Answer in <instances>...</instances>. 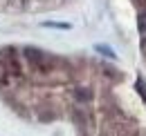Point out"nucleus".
I'll list each match as a JSON object with an SVG mask.
<instances>
[{"label":"nucleus","instance_id":"nucleus-2","mask_svg":"<svg viewBox=\"0 0 146 136\" xmlns=\"http://www.w3.org/2000/svg\"><path fill=\"white\" fill-rule=\"evenodd\" d=\"M94 51H99L101 56H108V58H112V60L117 58V54H115V51L110 49L108 45H94Z\"/></svg>","mask_w":146,"mask_h":136},{"label":"nucleus","instance_id":"nucleus-3","mask_svg":"<svg viewBox=\"0 0 146 136\" xmlns=\"http://www.w3.org/2000/svg\"><path fill=\"white\" fill-rule=\"evenodd\" d=\"M43 27H52V29H72L70 22H52V20H45Z\"/></svg>","mask_w":146,"mask_h":136},{"label":"nucleus","instance_id":"nucleus-5","mask_svg":"<svg viewBox=\"0 0 146 136\" xmlns=\"http://www.w3.org/2000/svg\"><path fill=\"white\" fill-rule=\"evenodd\" d=\"M142 51H144V54H146V36H144V38H142Z\"/></svg>","mask_w":146,"mask_h":136},{"label":"nucleus","instance_id":"nucleus-1","mask_svg":"<svg viewBox=\"0 0 146 136\" xmlns=\"http://www.w3.org/2000/svg\"><path fill=\"white\" fill-rule=\"evenodd\" d=\"M23 56H25V58H27L36 69H40V71H47V69H50V67H47V56H45L43 51H38V49H25V51H23Z\"/></svg>","mask_w":146,"mask_h":136},{"label":"nucleus","instance_id":"nucleus-4","mask_svg":"<svg viewBox=\"0 0 146 136\" xmlns=\"http://www.w3.org/2000/svg\"><path fill=\"white\" fill-rule=\"evenodd\" d=\"M137 29H139V34H146V11L139 14V18H137Z\"/></svg>","mask_w":146,"mask_h":136}]
</instances>
